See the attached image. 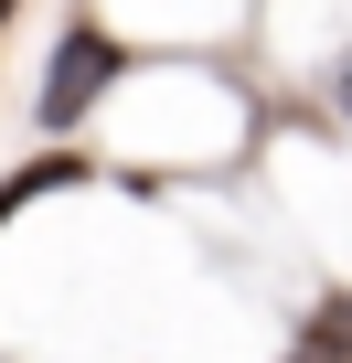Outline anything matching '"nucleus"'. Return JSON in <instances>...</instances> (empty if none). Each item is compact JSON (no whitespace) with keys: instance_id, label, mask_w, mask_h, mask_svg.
Instances as JSON below:
<instances>
[{"instance_id":"1","label":"nucleus","mask_w":352,"mask_h":363,"mask_svg":"<svg viewBox=\"0 0 352 363\" xmlns=\"http://www.w3.org/2000/svg\"><path fill=\"white\" fill-rule=\"evenodd\" d=\"M118 75H128V54H118L96 22H75V33L54 43V65H43V96H33V107H43V128H54V139H64V128H86V107H96Z\"/></svg>"},{"instance_id":"2","label":"nucleus","mask_w":352,"mask_h":363,"mask_svg":"<svg viewBox=\"0 0 352 363\" xmlns=\"http://www.w3.org/2000/svg\"><path fill=\"white\" fill-rule=\"evenodd\" d=\"M54 182H75V160H64V150H43L33 171H11V182H0V225H11V214H22L33 193H54Z\"/></svg>"},{"instance_id":"3","label":"nucleus","mask_w":352,"mask_h":363,"mask_svg":"<svg viewBox=\"0 0 352 363\" xmlns=\"http://www.w3.org/2000/svg\"><path fill=\"white\" fill-rule=\"evenodd\" d=\"M299 363H352V352H341V310H331V320L310 331V352H299Z\"/></svg>"},{"instance_id":"4","label":"nucleus","mask_w":352,"mask_h":363,"mask_svg":"<svg viewBox=\"0 0 352 363\" xmlns=\"http://www.w3.org/2000/svg\"><path fill=\"white\" fill-rule=\"evenodd\" d=\"M331 96H341V118H352V54H341V75H331Z\"/></svg>"}]
</instances>
